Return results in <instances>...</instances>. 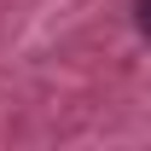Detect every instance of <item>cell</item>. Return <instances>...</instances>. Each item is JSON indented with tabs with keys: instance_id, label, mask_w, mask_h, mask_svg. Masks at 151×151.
Segmentation results:
<instances>
[{
	"instance_id": "cell-1",
	"label": "cell",
	"mask_w": 151,
	"mask_h": 151,
	"mask_svg": "<svg viewBox=\"0 0 151 151\" xmlns=\"http://www.w3.org/2000/svg\"><path fill=\"white\" fill-rule=\"evenodd\" d=\"M134 23H139V35L151 41V0H134Z\"/></svg>"
}]
</instances>
